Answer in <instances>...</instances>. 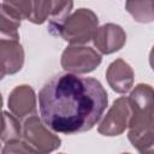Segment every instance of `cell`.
<instances>
[{"label": "cell", "instance_id": "obj_1", "mask_svg": "<svg viewBox=\"0 0 154 154\" xmlns=\"http://www.w3.org/2000/svg\"><path fill=\"white\" fill-rule=\"evenodd\" d=\"M108 95L93 77L58 73L38 93V107L43 124L61 134L90 130L102 117Z\"/></svg>", "mask_w": 154, "mask_h": 154}, {"label": "cell", "instance_id": "obj_2", "mask_svg": "<svg viewBox=\"0 0 154 154\" xmlns=\"http://www.w3.org/2000/svg\"><path fill=\"white\" fill-rule=\"evenodd\" d=\"M130 118L128 137L140 154H153V88L140 83L128 96Z\"/></svg>", "mask_w": 154, "mask_h": 154}, {"label": "cell", "instance_id": "obj_3", "mask_svg": "<svg viewBox=\"0 0 154 154\" xmlns=\"http://www.w3.org/2000/svg\"><path fill=\"white\" fill-rule=\"evenodd\" d=\"M99 25L97 16L89 8H78L64 22L59 36L71 46H83L89 42Z\"/></svg>", "mask_w": 154, "mask_h": 154}, {"label": "cell", "instance_id": "obj_4", "mask_svg": "<svg viewBox=\"0 0 154 154\" xmlns=\"http://www.w3.org/2000/svg\"><path fill=\"white\" fill-rule=\"evenodd\" d=\"M20 141L34 154H49L61 144L60 137L51 132L36 114L24 119Z\"/></svg>", "mask_w": 154, "mask_h": 154}, {"label": "cell", "instance_id": "obj_5", "mask_svg": "<svg viewBox=\"0 0 154 154\" xmlns=\"http://www.w3.org/2000/svg\"><path fill=\"white\" fill-rule=\"evenodd\" d=\"M101 54L88 46H69L61 54V66L73 75L89 73L101 64Z\"/></svg>", "mask_w": 154, "mask_h": 154}, {"label": "cell", "instance_id": "obj_6", "mask_svg": "<svg viewBox=\"0 0 154 154\" xmlns=\"http://www.w3.org/2000/svg\"><path fill=\"white\" fill-rule=\"evenodd\" d=\"M130 106L126 96L117 99L97 126L99 134L103 136H118L128 128Z\"/></svg>", "mask_w": 154, "mask_h": 154}, {"label": "cell", "instance_id": "obj_7", "mask_svg": "<svg viewBox=\"0 0 154 154\" xmlns=\"http://www.w3.org/2000/svg\"><path fill=\"white\" fill-rule=\"evenodd\" d=\"M91 40L100 53L112 54L123 48L126 42V34L120 25L107 23L97 26Z\"/></svg>", "mask_w": 154, "mask_h": 154}, {"label": "cell", "instance_id": "obj_8", "mask_svg": "<svg viewBox=\"0 0 154 154\" xmlns=\"http://www.w3.org/2000/svg\"><path fill=\"white\" fill-rule=\"evenodd\" d=\"M8 108L19 120L36 114V95L28 84L17 85L8 96Z\"/></svg>", "mask_w": 154, "mask_h": 154}, {"label": "cell", "instance_id": "obj_9", "mask_svg": "<svg viewBox=\"0 0 154 154\" xmlns=\"http://www.w3.org/2000/svg\"><path fill=\"white\" fill-rule=\"evenodd\" d=\"M24 64V49L18 40L0 38V72L13 75L22 70Z\"/></svg>", "mask_w": 154, "mask_h": 154}, {"label": "cell", "instance_id": "obj_10", "mask_svg": "<svg viewBox=\"0 0 154 154\" xmlns=\"http://www.w3.org/2000/svg\"><path fill=\"white\" fill-rule=\"evenodd\" d=\"M106 78L109 87L119 94L128 93L134 85V71L123 59H116L108 65Z\"/></svg>", "mask_w": 154, "mask_h": 154}, {"label": "cell", "instance_id": "obj_11", "mask_svg": "<svg viewBox=\"0 0 154 154\" xmlns=\"http://www.w3.org/2000/svg\"><path fill=\"white\" fill-rule=\"evenodd\" d=\"M22 17L12 7L10 1L0 2V38L18 40V29L20 26Z\"/></svg>", "mask_w": 154, "mask_h": 154}, {"label": "cell", "instance_id": "obj_12", "mask_svg": "<svg viewBox=\"0 0 154 154\" xmlns=\"http://www.w3.org/2000/svg\"><path fill=\"white\" fill-rule=\"evenodd\" d=\"M72 6V1H53L51 16L48 18V30L52 35L59 36V31L64 22L71 14Z\"/></svg>", "mask_w": 154, "mask_h": 154}, {"label": "cell", "instance_id": "obj_13", "mask_svg": "<svg viewBox=\"0 0 154 154\" xmlns=\"http://www.w3.org/2000/svg\"><path fill=\"white\" fill-rule=\"evenodd\" d=\"M125 7L128 12L140 23H150L154 18L153 1H126Z\"/></svg>", "mask_w": 154, "mask_h": 154}, {"label": "cell", "instance_id": "obj_14", "mask_svg": "<svg viewBox=\"0 0 154 154\" xmlns=\"http://www.w3.org/2000/svg\"><path fill=\"white\" fill-rule=\"evenodd\" d=\"M53 1H31V10L26 20H30L35 24L45 23L52 11Z\"/></svg>", "mask_w": 154, "mask_h": 154}, {"label": "cell", "instance_id": "obj_15", "mask_svg": "<svg viewBox=\"0 0 154 154\" xmlns=\"http://www.w3.org/2000/svg\"><path fill=\"white\" fill-rule=\"evenodd\" d=\"M5 118H6V125H5V131L2 137L0 138L1 141L10 142V141H17L20 140L22 136V124L19 119H17L13 114L5 112Z\"/></svg>", "mask_w": 154, "mask_h": 154}, {"label": "cell", "instance_id": "obj_16", "mask_svg": "<svg viewBox=\"0 0 154 154\" xmlns=\"http://www.w3.org/2000/svg\"><path fill=\"white\" fill-rule=\"evenodd\" d=\"M1 154H34L20 140L6 142Z\"/></svg>", "mask_w": 154, "mask_h": 154}, {"label": "cell", "instance_id": "obj_17", "mask_svg": "<svg viewBox=\"0 0 154 154\" xmlns=\"http://www.w3.org/2000/svg\"><path fill=\"white\" fill-rule=\"evenodd\" d=\"M5 125H6V118H5V111L0 108V138L4 135L5 131Z\"/></svg>", "mask_w": 154, "mask_h": 154}, {"label": "cell", "instance_id": "obj_18", "mask_svg": "<svg viewBox=\"0 0 154 154\" xmlns=\"http://www.w3.org/2000/svg\"><path fill=\"white\" fill-rule=\"evenodd\" d=\"M0 108H2V96L0 94Z\"/></svg>", "mask_w": 154, "mask_h": 154}, {"label": "cell", "instance_id": "obj_19", "mask_svg": "<svg viewBox=\"0 0 154 154\" xmlns=\"http://www.w3.org/2000/svg\"><path fill=\"white\" fill-rule=\"evenodd\" d=\"M2 78H4V76H2V75H1V72H0V81H1Z\"/></svg>", "mask_w": 154, "mask_h": 154}, {"label": "cell", "instance_id": "obj_20", "mask_svg": "<svg viewBox=\"0 0 154 154\" xmlns=\"http://www.w3.org/2000/svg\"><path fill=\"white\" fill-rule=\"evenodd\" d=\"M122 154H130V153H122Z\"/></svg>", "mask_w": 154, "mask_h": 154}, {"label": "cell", "instance_id": "obj_21", "mask_svg": "<svg viewBox=\"0 0 154 154\" xmlns=\"http://www.w3.org/2000/svg\"><path fill=\"white\" fill-rule=\"evenodd\" d=\"M61 154H63V153H61Z\"/></svg>", "mask_w": 154, "mask_h": 154}]
</instances>
